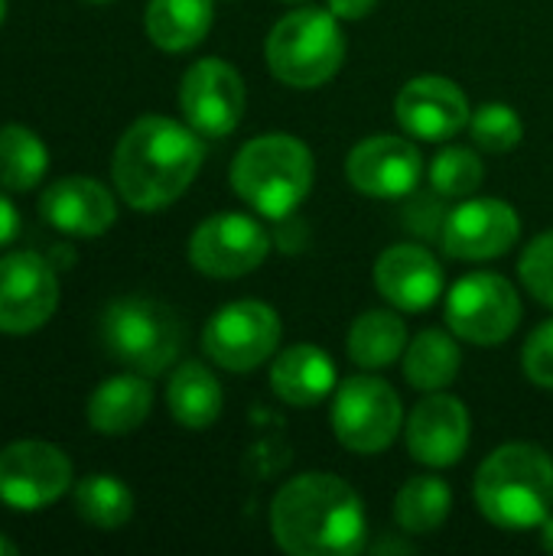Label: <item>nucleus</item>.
Returning <instances> with one entry per match:
<instances>
[{"instance_id": "obj_1", "label": "nucleus", "mask_w": 553, "mask_h": 556, "mask_svg": "<svg viewBox=\"0 0 553 556\" xmlns=\"http://www.w3.org/2000/svg\"><path fill=\"white\" fill-rule=\"evenodd\" d=\"M202 140L205 137H199L189 124L160 114L134 121L114 147V189L137 212L173 205L199 176L205 160Z\"/></svg>"}, {"instance_id": "obj_2", "label": "nucleus", "mask_w": 553, "mask_h": 556, "mask_svg": "<svg viewBox=\"0 0 553 556\" xmlns=\"http://www.w3.org/2000/svg\"><path fill=\"white\" fill-rule=\"evenodd\" d=\"M271 531L293 556H352L368 544L362 498L329 472H306L287 482L271 505Z\"/></svg>"}, {"instance_id": "obj_3", "label": "nucleus", "mask_w": 553, "mask_h": 556, "mask_svg": "<svg viewBox=\"0 0 553 556\" xmlns=\"http://www.w3.org/2000/svg\"><path fill=\"white\" fill-rule=\"evenodd\" d=\"M476 505L502 531H535L553 511V459L535 443L499 446L476 472Z\"/></svg>"}, {"instance_id": "obj_4", "label": "nucleus", "mask_w": 553, "mask_h": 556, "mask_svg": "<svg viewBox=\"0 0 553 556\" xmlns=\"http://www.w3.org/2000/svg\"><path fill=\"white\" fill-rule=\"evenodd\" d=\"M313 153L290 134H264L248 140L231 163V189L261 218H290L313 189Z\"/></svg>"}, {"instance_id": "obj_5", "label": "nucleus", "mask_w": 553, "mask_h": 556, "mask_svg": "<svg viewBox=\"0 0 553 556\" xmlns=\"http://www.w3.org/2000/svg\"><path fill=\"white\" fill-rule=\"evenodd\" d=\"M267 65L290 88H319L345 62V36L339 16L326 7H300L287 13L267 36Z\"/></svg>"}, {"instance_id": "obj_6", "label": "nucleus", "mask_w": 553, "mask_h": 556, "mask_svg": "<svg viewBox=\"0 0 553 556\" xmlns=\"http://www.w3.org/2000/svg\"><path fill=\"white\" fill-rule=\"evenodd\" d=\"M101 342L108 355L137 375H163L183 349L179 316L150 296L114 300L101 316Z\"/></svg>"}, {"instance_id": "obj_7", "label": "nucleus", "mask_w": 553, "mask_h": 556, "mask_svg": "<svg viewBox=\"0 0 553 556\" xmlns=\"http://www.w3.org/2000/svg\"><path fill=\"white\" fill-rule=\"evenodd\" d=\"M404 427V410L398 391L375 375H352L332 394V433L336 440L359 453H385Z\"/></svg>"}, {"instance_id": "obj_8", "label": "nucleus", "mask_w": 553, "mask_h": 556, "mask_svg": "<svg viewBox=\"0 0 553 556\" xmlns=\"http://www.w3.org/2000/svg\"><path fill=\"white\" fill-rule=\"evenodd\" d=\"M450 332L473 345H499L521 323V296L499 274H469L447 293Z\"/></svg>"}, {"instance_id": "obj_9", "label": "nucleus", "mask_w": 553, "mask_h": 556, "mask_svg": "<svg viewBox=\"0 0 553 556\" xmlns=\"http://www.w3.org/2000/svg\"><path fill=\"white\" fill-rule=\"evenodd\" d=\"M280 316L261 300H238L222 306L202 332L205 355L235 375L261 368L280 345Z\"/></svg>"}, {"instance_id": "obj_10", "label": "nucleus", "mask_w": 553, "mask_h": 556, "mask_svg": "<svg viewBox=\"0 0 553 556\" xmlns=\"http://www.w3.org/2000/svg\"><path fill=\"white\" fill-rule=\"evenodd\" d=\"M271 254L264 225L241 212H218L205 218L189 238V261L199 274L235 280L257 270Z\"/></svg>"}, {"instance_id": "obj_11", "label": "nucleus", "mask_w": 553, "mask_h": 556, "mask_svg": "<svg viewBox=\"0 0 553 556\" xmlns=\"http://www.w3.org/2000/svg\"><path fill=\"white\" fill-rule=\"evenodd\" d=\"M72 485L68 456L42 440H20L0 450V502L13 511L55 505Z\"/></svg>"}, {"instance_id": "obj_12", "label": "nucleus", "mask_w": 553, "mask_h": 556, "mask_svg": "<svg viewBox=\"0 0 553 556\" xmlns=\"http://www.w3.org/2000/svg\"><path fill=\"white\" fill-rule=\"evenodd\" d=\"M179 108L199 137H228L244 114V78L225 59H199L179 81Z\"/></svg>"}, {"instance_id": "obj_13", "label": "nucleus", "mask_w": 553, "mask_h": 556, "mask_svg": "<svg viewBox=\"0 0 553 556\" xmlns=\"http://www.w3.org/2000/svg\"><path fill=\"white\" fill-rule=\"evenodd\" d=\"M59 306L55 267L33 251L0 257V332L26 336L42 329Z\"/></svg>"}, {"instance_id": "obj_14", "label": "nucleus", "mask_w": 553, "mask_h": 556, "mask_svg": "<svg viewBox=\"0 0 553 556\" xmlns=\"http://www.w3.org/2000/svg\"><path fill=\"white\" fill-rule=\"evenodd\" d=\"M521 235L518 212L502 199H473L443 218L440 244L456 261H492L515 248Z\"/></svg>"}, {"instance_id": "obj_15", "label": "nucleus", "mask_w": 553, "mask_h": 556, "mask_svg": "<svg viewBox=\"0 0 553 556\" xmlns=\"http://www.w3.org/2000/svg\"><path fill=\"white\" fill-rule=\"evenodd\" d=\"M349 182L372 199H404L424 179V156L420 150L391 134H378L362 140L345 163Z\"/></svg>"}, {"instance_id": "obj_16", "label": "nucleus", "mask_w": 553, "mask_h": 556, "mask_svg": "<svg viewBox=\"0 0 553 556\" xmlns=\"http://www.w3.org/2000/svg\"><path fill=\"white\" fill-rule=\"evenodd\" d=\"M394 114L414 140H427V143L453 140L473 117L463 88L443 75L411 78L398 91Z\"/></svg>"}, {"instance_id": "obj_17", "label": "nucleus", "mask_w": 553, "mask_h": 556, "mask_svg": "<svg viewBox=\"0 0 553 556\" xmlns=\"http://www.w3.org/2000/svg\"><path fill=\"white\" fill-rule=\"evenodd\" d=\"M469 446V410L453 394H427L407 417V450L430 469H447Z\"/></svg>"}, {"instance_id": "obj_18", "label": "nucleus", "mask_w": 553, "mask_h": 556, "mask_svg": "<svg viewBox=\"0 0 553 556\" xmlns=\"http://www.w3.org/2000/svg\"><path fill=\"white\" fill-rule=\"evenodd\" d=\"M378 293L401 313L430 309L443 293V267L420 244H394L375 264Z\"/></svg>"}, {"instance_id": "obj_19", "label": "nucleus", "mask_w": 553, "mask_h": 556, "mask_svg": "<svg viewBox=\"0 0 553 556\" xmlns=\"http://www.w3.org/2000/svg\"><path fill=\"white\" fill-rule=\"evenodd\" d=\"M39 215L46 218V225H52L62 235L95 238L114 225L117 205H114V195L98 179L68 176V179L52 182L39 195Z\"/></svg>"}, {"instance_id": "obj_20", "label": "nucleus", "mask_w": 553, "mask_h": 556, "mask_svg": "<svg viewBox=\"0 0 553 556\" xmlns=\"http://www.w3.org/2000/svg\"><path fill=\"white\" fill-rule=\"evenodd\" d=\"M271 388L290 407H316L339 388L336 362L319 345H290L271 368Z\"/></svg>"}, {"instance_id": "obj_21", "label": "nucleus", "mask_w": 553, "mask_h": 556, "mask_svg": "<svg viewBox=\"0 0 553 556\" xmlns=\"http://www.w3.org/2000/svg\"><path fill=\"white\" fill-rule=\"evenodd\" d=\"M153 410V388L147 375H117L88 397V427L104 437L134 433Z\"/></svg>"}, {"instance_id": "obj_22", "label": "nucleus", "mask_w": 553, "mask_h": 556, "mask_svg": "<svg viewBox=\"0 0 553 556\" xmlns=\"http://www.w3.org/2000/svg\"><path fill=\"white\" fill-rule=\"evenodd\" d=\"M215 20V0H150L147 3V36L166 52H186L199 46Z\"/></svg>"}, {"instance_id": "obj_23", "label": "nucleus", "mask_w": 553, "mask_h": 556, "mask_svg": "<svg viewBox=\"0 0 553 556\" xmlns=\"http://www.w3.org/2000/svg\"><path fill=\"white\" fill-rule=\"evenodd\" d=\"M166 407H169V414H173V420L179 427L209 430L222 414V384L205 365L186 362L169 378Z\"/></svg>"}, {"instance_id": "obj_24", "label": "nucleus", "mask_w": 553, "mask_h": 556, "mask_svg": "<svg viewBox=\"0 0 553 556\" xmlns=\"http://www.w3.org/2000/svg\"><path fill=\"white\" fill-rule=\"evenodd\" d=\"M460 365H463L460 345L443 329H424L404 349L407 384L417 388V391H427V394L443 391L447 384H453L456 375H460Z\"/></svg>"}, {"instance_id": "obj_25", "label": "nucleus", "mask_w": 553, "mask_h": 556, "mask_svg": "<svg viewBox=\"0 0 553 556\" xmlns=\"http://www.w3.org/2000/svg\"><path fill=\"white\" fill-rule=\"evenodd\" d=\"M404 349H407V329L401 316L388 309H368L349 329V358L365 371L394 365L404 355Z\"/></svg>"}, {"instance_id": "obj_26", "label": "nucleus", "mask_w": 553, "mask_h": 556, "mask_svg": "<svg viewBox=\"0 0 553 556\" xmlns=\"http://www.w3.org/2000/svg\"><path fill=\"white\" fill-rule=\"evenodd\" d=\"M453 508V492L437 476H414L394 498V521L404 534H437Z\"/></svg>"}, {"instance_id": "obj_27", "label": "nucleus", "mask_w": 553, "mask_h": 556, "mask_svg": "<svg viewBox=\"0 0 553 556\" xmlns=\"http://www.w3.org/2000/svg\"><path fill=\"white\" fill-rule=\"evenodd\" d=\"M49 169L46 143L20 124L0 127V186L7 192H29Z\"/></svg>"}, {"instance_id": "obj_28", "label": "nucleus", "mask_w": 553, "mask_h": 556, "mask_svg": "<svg viewBox=\"0 0 553 556\" xmlns=\"http://www.w3.org/2000/svg\"><path fill=\"white\" fill-rule=\"evenodd\" d=\"M75 508L91 528L117 531L134 515V495L114 476H88L75 485Z\"/></svg>"}, {"instance_id": "obj_29", "label": "nucleus", "mask_w": 553, "mask_h": 556, "mask_svg": "<svg viewBox=\"0 0 553 556\" xmlns=\"http://www.w3.org/2000/svg\"><path fill=\"white\" fill-rule=\"evenodd\" d=\"M486 179L482 160L466 147H447L430 166V186L447 199H469Z\"/></svg>"}, {"instance_id": "obj_30", "label": "nucleus", "mask_w": 553, "mask_h": 556, "mask_svg": "<svg viewBox=\"0 0 553 556\" xmlns=\"http://www.w3.org/2000/svg\"><path fill=\"white\" fill-rule=\"evenodd\" d=\"M469 130H473V140L479 150H489V153H508L521 143L525 137V124L518 117L515 108L508 104H482L473 117H469Z\"/></svg>"}, {"instance_id": "obj_31", "label": "nucleus", "mask_w": 553, "mask_h": 556, "mask_svg": "<svg viewBox=\"0 0 553 556\" xmlns=\"http://www.w3.org/2000/svg\"><path fill=\"white\" fill-rule=\"evenodd\" d=\"M518 274H521L525 290H528L538 303H544V306H551L553 309V231L538 235V238L525 248V254H521V261H518Z\"/></svg>"}, {"instance_id": "obj_32", "label": "nucleus", "mask_w": 553, "mask_h": 556, "mask_svg": "<svg viewBox=\"0 0 553 556\" xmlns=\"http://www.w3.org/2000/svg\"><path fill=\"white\" fill-rule=\"evenodd\" d=\"M521 368L538 388H551L553 391V319L541 323L528 336L525 352H521Z\"/></svg>"}, {"instance_id": "obj_33", "label": "nucleus", "mask_w": 553, "mask_h": 556, "mask_svg": "<svg viewBox=\"0 0 553 556\" xmlns=\"http://www.w3.org/2000/svg\"><path fill=\"white\" fill-rule=\"evenodd\" d=\"M326 3L339 20H365L378 7V0H326Z\"/></svg>"}, {"instance_id": "obj_34", "label": "nucleus", "mask_w": 553, "mask_h": 556, "mask_svg": "<svg viewBox=\"0 0 553 556\" xmlns=\"http://www.w3.org/2000/svg\"><path fill=\"white\" fill-rule=\"evenodd\" d=\"M16 235H20V212H16L13 202L0 192V248H7Z\"/></svg>"}, {"instance_id": "obj_35", "label": "nucleus", "mask_w": 553, "mask_h": 556, "mask_svg": "<svg viewBox=\"0 0 553 556\" xmlns=\"http://www.w3.org/2000/svg\"><path fill=\"white\" fill-rule=\"evenodd\" d=\"M541 547L553 554V511L544 518V525H541Z\"/></svg>"}, {"instance_id": "obj_36", "label": "nucleus", "mask_w": 553, "mask_h": 556, "mask_svg": "<svg viewBox=\"0 0 553 556\" xmlns=\"http://www.w3.org/2000/svg\"><path fill=\"white\" fill-rule=\"evenodd\" d=\"M16 554V544H10L7 538H0V556H13Z\"/></svg>"}, {"instance_id": "obj_37", "label": "nucleus", "mask_w": 553, "mask_h": 556, "mask_svg": "<svg viewBox=\"0 0 553 556\" xmlns=\"http://www.w3.org/2000/svg\"><path fill=\"white\" fill-rule=\"evenodd\" d=\"M3 13H7V0H0V23H3Z\"/></svg>"}, {"instance_id": "obj_38", "label": "nucleus", "mask_w": 553, "mask_h": 556, "mask_svg": "<svg viewBox=\"0 0 553 556\" xmlns=\"http://www.w3.org/2000/svg\"><path fill=\"white\" fill-rule=\"evenodd\" d=\"M91 3H108V0H91Z\"/></svg>"}, {"instance_id": "obj_39", "label": "nucleus", "mask_w": 553, "mask_h": 556, "mask_svg": "<svg viewBox=\"0 0 553 556\" xmlns=\"http://www.w3.org/2000/svg\"><path fill=\"white\" fill-rule=\"evenodd\" d=\"M287 3H290V0H287Z\"/></svg>"}]
</instances>
